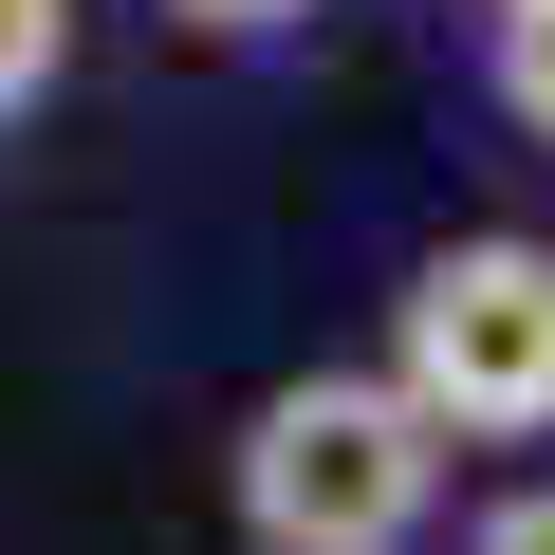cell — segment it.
Masks as SVG:
<instances>
[{"label": "cell", "mask_w": 555, "mask_h": 555, "mask_svg": "<svg viewBox=\"0 0 555 555\" xmlns=\"http://www.w3.org/2000/svg\"><path fill=\"white\" fill-rule=\"evenodd\" d=\"M167 20H185V38H297L315 0H167Z\"/></svg>", "instance_id": "cell-6"}, {"label": "cell", "mask_w": 555, "mask_h": 555, "mask_svg": "<svg viewBox=\"0 0 555 555\" xmlns=\"http://www.w3.org/2000/svg\"><path fill=\"white\" fill-rule=\"evenodd\" d=\"M222 500L259 555H408L444 500V426L389 371H278L222 444Z\"/></svg>", "instance_id": "cell-1"}, {"label": "cell", "mask_w": 555, "mask_h": 555, "mask_svg": "<svg viewBox=\"0 0 555 555\" xmlns=\"http://www.w3.org/2000/svg\"><path fill=\"white\" fill-rule=\"evenodd\" d=\"M56 75H75V0H0V130H20Z\"/></svg>", "instance_id": "cell-3"}, {"label": "cell", "mask_w": 555, "mask_h": 555, "mask_svg": "<svg viewBox=\"0 0 555 555\" xmlns=\"http://www.w3.org/2000/svg\"><path fill=\"white\" fill-rule=\"evenodd\" d=\"M463 555H555V481H518V500H481V537Z\"/></svg>", "instance_id": "cell-5"}, {"label": "cell", "mask_w": 555, "mask_h": 555, "mask_svg": "<svg viewBox=\"0 0 555 555\" xmlns=\"http://www.w3.org/2000/svg\"><path fill=\"white\" fill-rule=\"evenodd\" d=\"M500 112L555 149V0H500Z\"/></svg>", "instance_id": "cell-4"}, {"label": "cell", "mask_w": 555, "mask_h": 555, "mask_svg": "<svg viewBox=\"0 0 555 555\" xmlns=\"http://www.w3.org/2000/svg\"><path fill=\"white\" fill-rule=\"evenodd\" d=\"M389 389L444 444H555V241H518V222L426 241L389 297Z\"/></svg>", "instance_id": "cell-2"}]
</instances>
